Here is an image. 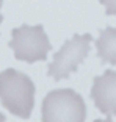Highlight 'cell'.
Instances as JSON below:
<instances>
[{"mask_svg":"<svg viewBox=\"0 0 116 122\" xmlns=\"http://www.w3.org/2000/svg\"><path fill=\"white\" fill-rule=\"evenodd\" d=\"M35 83L28 75L16 69L0 72V100L11 114L28 119L35 107Z\"/></svg>","mask_w":116,"mask_h":122,"instance_id":"1","label":"cell"},{"mask_svg":"<svg viewBox=\"0 0 116 122\" xmlns=\"http://www.w3.org/2000/svg\"><path fill=\"white\" fill-rule=\"evenodd\" d=\"M42 122H83L86 105L74 89L50 91L42 100Z\"/></svg>","mask_w":116,"mask_h":122,"instance_id":"2","label":"cell"},{"mask_svg":"<svg viewBox=\"0 0 116 122\" xmlns=\"http://www.w3.org/2000/svg\"><path fill=\"white\" fill-rule=\"evenodd\" d=\"M8 47L14 52V58L33 64L36 61H46L47 53L52 50V44L42 25H21L11 31Z\"/></svg>","mask_w":116,"mask_h":122,"instance_id":"3","label":"cell"},{"mask_svg":"<svg viewBox=\"0 0 116 122\" xmlns=\"http://www.w3.org/2000/svg\"><path fill=\"white\" fill-rule=\"evenodd\" d=\"M91 42L93 36L90 33L74 35L72 39L66 41L61 49L53 55V61L47 66V77H52L55 81H60L77 72L79 66L90 55Z\"/></svg>","mask_w":116,"mask_h":122,"instance_id":"4","label":"cell"},{"mask_svg":"<svg viewBox=\"0 0 116 122\" xmlns=\"http://www.w3.org/2000/svg\"><path fill=\"white\" fill-rule=\"evenodd\" d=\"M91 99L108 121L116 116V71L107 69L102 75L96 77L91 88Z\"/></svg>","mask_w":116,"mask_h":122,"instance_id":"5","label":"cell"},{"mask_svg":"<svg viewBox=\"0 0 116 122\" xmlns=\"http://www.w3.org/2000/svg\"><path fill=\"white\" fill-rule=\"evenodd\" d=\"M96 50H97L99 60L104 64L116 66V28L107 27L99 31Z\"/></svg>","mask_w":116,"mask_h":122,"instance_id":"6","label":"cell"},{"mask_svg":"<svg viewBox=\"0 0 116 122\" xmlns=\"http://www.w3.org/2000/svg\"><path fill=\"white\" fill-rule=\"evenodd\" d=\"M105 6V14L107 16H116V0H99Z\"/></svg>","mask_w":116,"mask_h":122,"instance_id":"7","label":"cell"},{"mask_svg":"<svg viewBox=\"0 0 116 122\" xmlns=\"http://www.w3.org/2000/svg\"><path fill=\"white\" fill-rule=\"evenodd\" d=\"M2 6H3V0H0V10H2ZM3 22V16L0 14V24Z\"/></svg>","mask_w":116,"mask_h":122,"instance_id":"8","label":"cell"},{"mask_svg":"<svg viewBox=\"0 0 116 122\" xmlns=\"http://www.w3.org/2000/svg\"><path fill=\"white\" fill-rule=\"evenodd\" d=\"M5 121H6V117H5V116L0 113V122H5Z\"/></svg>","mask_w":116,"mask_h":122,"instance_id":"9","label":"cell"}]
</instances>
